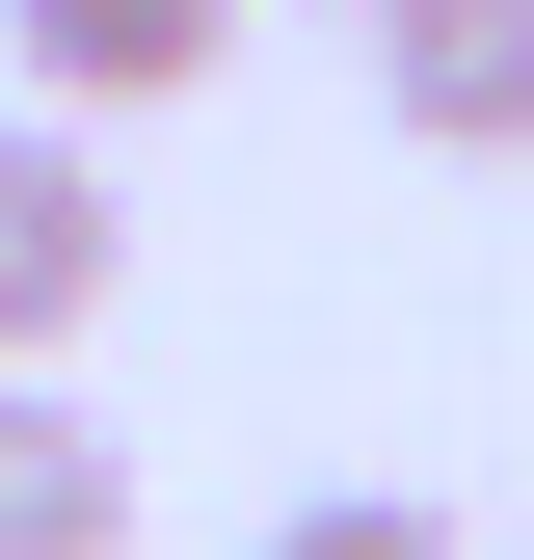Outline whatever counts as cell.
<instances>
[{
	"mask_svg": "<svg viewBox=\"0 0 534 560\" xmlns=\"http://www.w3.org/2000/svg\"><path fill=\"white\" fill-rule=\"evenodd\" d=\"M134 294V214H107V133H54V107H0V374H54Z\"/></svg>",
	"mask_w": 534,
	"mask_h": 560,
	"instance_id": "1",
	"label": "cell"
},
{
	"mask_svg": "<svg viewBox=\"0 0 534 560\" xmlns=\"http://www.w3.org/2000/svg\"><path fill=\"white\" fill-rule=\"evenodd\" d=\"M400 161H534V0H348Z\"/></svg>",
	"mask_w": 534,
	"mask_h": 560,
	"instance_id": "2",
	"label": "cell"
},
{
	"mask_svg": "<svg viewBox=\"0 0 534 560\" xmlns=\"http://www.w3.org/2000/svg\"><path fill=\"white\" fill-rule=\"evenodd\" d=\"M0 54H27V107H54V133H134V107H214L241 0H0Z\"/></svg>",
	"mask_w": 534,
	"mask_h": 560,
	"instance_id": "3",
	"label": "cell"
},
{
	"mask_svg": "<svg viewBox=\"0 0 534 560\" xmlns=\"http://www.w3.org/2000/svg\"><path fill=\"white\" fill-rule=\"evenodd\" d=\"M0 560H134V454L54 374H0Z\"/></svg>",
	"mask_w": 534,
	"mask_h": 560,
	"instance_id": "4",
	"label": "cell"
},
{
	"mask_svg": "<svg viewBox=\"0 0 534 560\" xmlns=\"http://www.w3.org/2000/svg\"><path fill=\"white\" fill-rule=\"evenodd\" d=\"M267 560H481V534H454V508H400V480H321Z\"/></svg>",
	"mask_w": 534,
	"mask_h": 560,
	"instance_id": "5",
	"label": "cell"
}]
</instances>
